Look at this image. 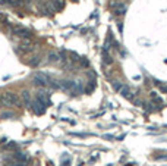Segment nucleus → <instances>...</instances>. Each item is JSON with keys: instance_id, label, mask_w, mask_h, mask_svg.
I'll list each match as a JSON object with an SVG mask.
<instances>
[{"instance_id": "nucleus-1", "label": "nucleus", "mask_w": 167, "mask_h": 166, "mask_svg": "<svg viewBox=\"0 0 167 166\" xmlns=\"http://www.w3.org/2000/svg\"><path fill=\"white\" fill-rule=\"evenodd\" d=\"M0 103H2V106H8V107L21 106V99L15 93H3L0 94Z\"/></svg>"}, {"instance_id": "nucleus-2", "label": "nucleus", "mask_w": 167, "mask_h": 166, "mask_svg": "<svg viewBox=\"0 0 167 166\" xmlns=\"http://www.w3.org/2000/svg\"><path fill=\"white\" fill-rule=\"evenodd\" d=\"M49 82H50V77H47L43 72H38V74H35L32 77V84L37 85V87H41V88L49 87Z\"/></svg>"}, {"instance_id": "nucleus-3", "label": "nucleus", "mask_w": 167, "mask_h": 166, "mask_svg": "<svg viewBox=\"0 0 167 166\" xmlns=\"http://www.w3.org/2000/svg\"><path fill=\"white\" fill-rule=\"evenodd\" d=\"M12 33L18 37V38H21V40H25V38H32V33L30 31V30H27V28H23V27H19V25H16V27H12Z\"/></svg>"}, {"instance_id": "nucleus-4", "label": "nucleus", "mask_w": 167, "mask_h": 166, "mask_svg": "<svg viewBox=\"0 0 167 166\" xmlns=\"http://www.w3.org/2000/svg\"><path fill=\"white\" fill-rule=\"evenodd\" d=\"M49 63H60V62H66V57H65V55L62 53V52H52V53H49Z\"/></svg>"}, {"instance_id": "nucleus-5", "label": "nucleus", "mask_w": 167, "mask_h": 166, "mask_svg": "<svg viewBox=\"0 0 167 166\" xmlns=\"http://www.w3.org/2000/svg\"><path fill=\"white\" fill-rule=\"evenodd\" d=\"M38 10H40L43 15H45V16H50V15L54 12L52 3H41V5L38 3Z\"/></svg>"}, {"instance_id": "nucleus-6", "label": "nucleus", "mask_w": 167, "mask_h": 166, "mask_svg": "<svg viewBox=\"0 0 167 166\" xmlns=\"http://www.w3.org/2000/svg\"><path fill=\"white\" fill-rule=\"evenodd\" d=\"M111 6H113V10H114V15H125V12H126V5H123V3H111Z\"/></svg>"}, {"instance_id": "nucleus-7", "label": "nucleus", "mask_w": 167, "mask_h": 166, "mask_svg": "<svg viewBox=\"0 0 167 166\" xmlns=\"http://www.w3.org/2000/svg\"><path fill=\"white\" fill-rule=\"evenodd\" d=\"M52 6L54 9V12H59V10H63L65 8V0H52Z\"/></svg>"}, {"instance_id": "nucleus-8", "label": "nucleus", "mask_w": 167, "mask_h": 166, "mask_svg": "<svg viewBox=\"0 0 167 166\" xmlns=\"http://www.w3.org/2000/svg\"><path fill=\"white\" fill-rule=\"evenodd\" d=\"M120 93H122V96L125 97V99H128V100H133V94H132V91H131V88L129 87H122V90H120Z\"/></svg>"}, {"instance_id": "nucleus-9", "label": "nucleus", "mask_w": 167, "mask_h": 166, "mask_svg": "<svg viewBox=\"0 0 167 166\" xmlns=\"http://www.w3.org/2000/svg\"><path fill=\"white\" fill-rule=\"evenodd\" d=\"M21 99L23 100V103H25L27 106L32 102V99H31V94H30V91H22V94H21Z\"/></svg>"}, {"instance_id": "nucleus-10", "label": "nucleus", "mask_w": 167, "mask_h": 166, "mask_svg": "<svg viewBox=\"0 0 167 166\" xmlns=\"http://www.w3.org/2000/svg\"><path fill=\"white\" fill-rule=\"evenodd\" d=\"M103 62H104V65H111L113 63V59H111V56L109 55V50H103Z\"/></svg>"}, {"instance_id": "nucleus-11", "label": "nucleus", "mask_w": 167, "mask_h": 166, "mask_svg": "<svg viewBox=\"0 0 167 166\" xmlns=\"http://www.w3.org/2000/svg\"><path fill=\"white\" fill-rule=\"evenodd\" d=\"M27 63H28L31 68H37V66L41 63V59L35 56V57H31V59H28V62H27Z\"/></svg>"}, {"instance_id": "nucleus-12", "label": "nucleus", "mask_w": 167, "mask_h": 166, "mask_svg": "<svg viewBox=\"0 0 167 166\" xmlns=\"http://www.w3.org/2000/svg\"><path fill=\"white\" fill-rule=\"evenodd\" d=\"M13 118H15V113L10 112V110H6V112L0 113V119H13Z\"/></svg>"}, {"instance_id": "nucleus-13", "label": "nucleus", "mask_w": 167, "mask_h": 166, "mask_svg": "<svg viewBox=\"0 0 167 166\" xmlns=\"http://www.w3.org/2000/svg\"><path fill=\"white\" fill-rule=\"evenodd\" d=\"M111 85H113V88H114V90H117V91H120V90H122V87H123V85H122L120 82H119V81H113V82H111Z\"/></svg>"}, {"instance_id": "nucleus-14", "label": "nucleus", "mask_w": 167, "mask_h": 166, "mask_svg": "<svg viewBox=\"0 0 167 166\" xmlns=\"http://www.w3.org/2000/svg\"><path fill=\"white\" fill-rule=\"evenodd\" d=\"M3 5H8V6H16V2L15 0H0Z\"/></svg>"}, {"instance_id": "nucleus-15", "label": "nucleus", "mask_w": 167, "mask_h": 166, "mask_svg": "<svg viewBox=\"0 0 167 166\" xmlns=\"http://www.w3.org/2000/svg\"><path fill=\"white\" fill-rule=\"evenodd\" d=\"M155 84L160 87V90H161L163 93H166V94H167V84H160L158 81H155Z\"/></svg>"}, {"instance_id": "nucleus-16", "label": "nucleus", "mask_w": 167, "mask_h": 166, "mask_svg": "<svg viewBox=\"0 0 167 166\" xmlns=\"http://www.w3.org/2000/svg\"><path fill=\"white\" fill-rule=\"evenodd\" d=\"M0 24H8L6 16H5V15H2V13H0Z\"/></svg>"}, {"instance_id": "nucleus-17", "label": "nucleus", "mask_w": 167, "mask_h": 166, "mask_svg": "<svg viewBox=\"0 0 167 166\" xmlns=\"http://www.w3.org/2000/svg\"><path fill=\"white\" fill-rule=\"evenodd\" d=\"M0 106H2V103H0Z\"/></svg>"}]
</instances>
